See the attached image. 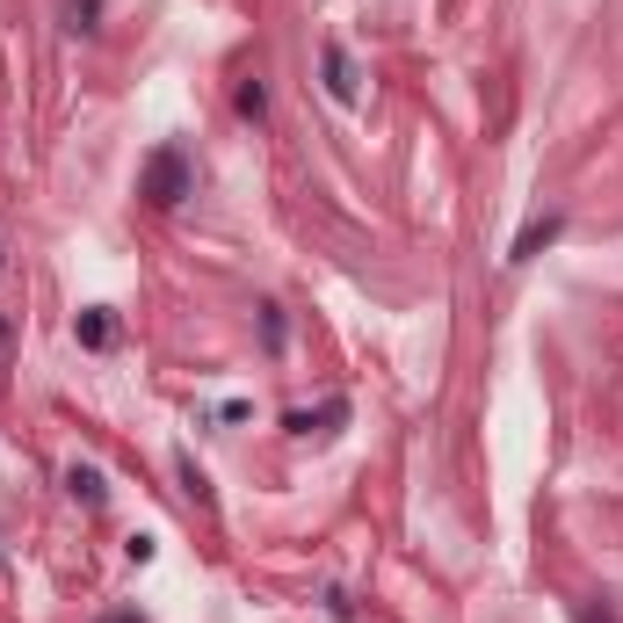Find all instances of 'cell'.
Listing matches in <instances>:
<instances>
[{
    "mask_svg": "<svg viewBox=\"0 0 623 623\" xmlns=\"http://www.w3.org/2000/svg\"><path fill=\"white\" fill-rule=\"evenodd\" d=\"M145 196H153L160 210L189 196V153H182V145H160V153L145 160Z\"/></svg>",
    "mask_w": 623,
    "mask_h": 623,
    "instance_id": "6da1fadb",
    "label": "cell"
},
{
    "mask_svg": "<svg viewBox=\"0 0 623 623\" xmlns=\"http://www.w3.org/2000/svg\"><path fill=\"white\" fill-rule=\"evenodd\" d=\"M327 87H334V102H356V95H363V80H356V58H348L341 44H327Z\"/></svg>",
    "mask_w": 623,
    "mask_h": 623,
    "instance_id": "7a4b0ae2",
    "label": "cell"
},
{
    "mask_svg": "<svg viewBox=\"0 0 623 623\" xmlns=\"http://www.w3.org/2000/svg\"><path fill=\"white\" fill-rule=\"evenodd\" d=\"M551 240H558V218H544V226H529V232L515 240V254H507V261H529V254H544Z\"/></svg>",
    "mask_w": 623,
    "mask_h": 623,
    "instance_id": "3957f363",
    "label": "cell"
},
{
    "mask_svg": "<svg viewBox=\"0 0 623 623\" xmlns=\"http://www.w3.org/2000/svg\"><path fill=\"white\" fill-rule=\"evenodd\" d=\"M66 479H73V493H80V501H102V479H95V471H87V464H73Z\"/></svg>",
    "mask_w": 623,
    "mask_h": 623,
    "instance_id": "277c9868",
    "label": "cell"
},
{
    "mask_svg": "<svg viewBox=\"0 0 623 623\" xmlns=\"http://www.w3.org/2000/svg\"><path fill=\"white\" fill-rule=\"evenodd\" d=\"M80 341H95V348L109 341V319H102V312H80Z\"/></svg>",
    "mask_w": 623,
    "mask_h": 623,
    "instance_id": "5b68a950",
    "label": "cell"
},
{
    "mask_svg": "<svg viewBox=\"0 0 623 623\" xmlns=\"http://www.w3.org/2000/svg\"><path fill=\"white\" fill-rule=\"evenodd\" d=\"M261 109H269V95H261V80H247L240 87V117H261Z\"/></svg>",
    "mask_w": 623,
    "mask_h": 623,
    "instance_id": "8992f818",
    "label": "cell"
},
{
    "mask_svg": "<svg viewBox=\"0 0 623 623\" xmlns=\"http://www.w3.org/2000/svg\"><path fill=\"white\" fill-rule=\"evenodd\" d=\"M73 30H95V0H73Z\"/></svg>",
    "mask_w": 623,
    "mask_h": 623,
    "instance_id": "52a82bcc",
    "label": "cell"
},
{
    "mask_svg": "<svg viewBox=\"0 0 623 623\" xmlns=\"http://www.w3.org/2000/svg\"><path fill=\"white\" fill-rule=\"evenodd\" d=\"M580 623H616V616H609V609H580Z\"/></svg>",
    "mask_w": 623,
    "mask_h": 623,
    "instance_id": "ba28073f",
    "label": "cell"
},
{
    "mask_svg": "<svg viewBox=\"0 0 623 623\" xmlns=\"http://www.w3.org/2000/svg\"><path fill=\"white\" fill-rule=\"evenodd\" d=\"M102 623H139V616H102Z\"/></svg>",
    "mask_w": 623,
    "mask_h": 623,
    "instance_id": "9c48e42d",
    "label": "cell"
}]
</instances>
